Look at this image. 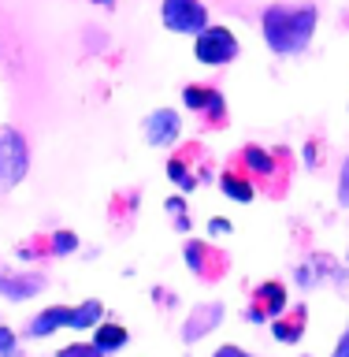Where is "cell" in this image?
<instances>
[{"instance_id":"5","label":"cell","mask_w":349,"mask_h":357,"mask_svg":"<svg viewBox=\"0 0 349 357\" xmlns=\"http://www.w3.org/2000/svg\"><path fill=\"white\" fill-rule=\"evenodd\" d=\"M290 160L286 145L279 149H264V145H245L242 149V172L249 178H279L283 175V164Z\"/></svg>"},{"instance_id":"16","label":"cell","mask_w":349,"mask_h":357,"mask_svg":"<svg viewBox=\"0 0 349 357\" xmlns=\"http://www.w3.org/2000/svg\"><path fill=\"white\" fill-rule=\"evenodd\" d=\"M219 190L227 194L231 201H238V205H249V201L256 197V186H253V178L245 175V172H223L219 175Z\"/></svg>"},{"instance_id":"1","label":"cell","mask_w":349,"mask_h":357,"mask_svg":"<svg viewBox=\"0 0 349 357\" xmlns=\"http://www.w3.org/2000/svg\"><path fill=\"white\" fill-rule=\"evenodd\" d=\"M320 11L316 4H286V0H272L261 11V33L264 45L283 60H294L312 45V33H316Z\"/></svg>"},{"instance_id":"26","label":"cell","mask_w":349,"mask_h":357,"mask_svg":"<svg viewBox=\"0 0 349 357\" xmlns=\"http://www.w3.org/2000/svg\"><path fill=\"white\" fill-rule=\"evenodd\" d=\"M245 320H249V324H256V328H264V324H272V320L264 317V309H256L253 301H249V305H245Z\"/></svg>"},{"instance_id":"2","label":"cell","mask_w":349,"mask_h":357,"mask_svg":"<svg viewBox=\"0 0 349 357\" xmlns=\"http://www.w3.org/2000/svg\"><path fill=\"white\" fill-rule=\"evenodd\" d=\"M30 175V142L11 123H0V194L15 190Z\"/></svg>"},{"instance_id":"34","label":"cell","mask_w":349,"mask_h":357,"mask_svg":"<svg viewBox=\"0 0 349 357\" xmlns=\"http://www.w3.org/2000/svg\"><path fill=\"white\" fill-rule=\"evenodd\" d=\"M305 357H312V354H305Z\"/></svg>"},{"instance_id":"11","label":"cell","mask_w":349,"mask_h":357,"mask_svg":"<svg viewBox=\"0 0 349 357\" xmlns=\"http://www.w3.org/2000/svg\"><path fill=\"white\" fill-rule=\"evenodd\" d=\"M249 301L256 309H264L267 320H275V317H283V312L290 309V290H286V283H279V279H267V283H261L253 290Z\"/></svg>"},{"instance_id":"7","label":"cell","mask_w":349,"mask_h":357,"mask_svg":"<svg viewBox=\"0 0 349 357\" xmlns=\"http://www.w3.org/2000/svg\"><path fill=\"white\" fill-rule=\"evenodd\" d=\"M178 134H183V116H178L175 108H156V112L145 116V142H149L153 149L175 145Z\"/></svg>"},{"instance_id":"22","label":"cell","mask_w":349,"mask_h":357,"mask_svg":"<svg viewBox=\"0 0 349 357\" xmlns=\"http://www.w3.org/2000/svg\"><path fill=\"white\" fill-rule=\"evenodd\" d=\"M19 354V335L0 324V357H15Z\"/></svg>"},{"instance_id":"32","label":"cell","mask_w":349,"mask_h":357,"mask_svg":"<svg viewBox=\"0 0 349 357\" xmlns=\"http://www.w3.org/2000/svg\"><path fill=\"white\" fill-rule=\"evenodd\" d=\"M93 4H100V8H111V4H116V0H93Z\"/></svg>"},{"instance_id":"4","label":"cell","mask_w":349,"mask_h":357,"mask_svg":"<svg viewBox=\"0 0 349 357\" xmlns=\"http://www.w3.org/2000/svg\"><path fill=\"white\" fill-rule=\"evenodd\" d=\"M160 19L171 33H186L197 38L208 26V4L205 0H164L160 4Z\"/></svg>"},{"instance_id":"3","label":"cell","mask_w":349,"mask_h":357,"mask_svg":"<svg viewBox=\"0 0 349 357\" xmlns=\"http://www.w3.org/2000/svg\"><path fill=\"white\" fill-rule=\"evenodd\" d=\"M238 52H242V45H238V33H234L231 26H208L194 38V56H197V63H205V67H227L238 60Z\"/></svg>"},{"instance_id":"18","label":"cell","mask_w":349,"mask_h":357,"mask_svg":"<svg viewBox=\"0 0 349 357\" xmlns=\"http://www.w3.org/2000/svg\"><path fill=\"white\" fill-rule=\"evenodd\" d=\"M201 116H205V123H212V127H223V119H227V100H223V93H219L216 86H212L208 105L201 108Z\"/></svg>"},{"instance_id":"14","label":"cell","mask_w":349,"mask_h":357,"mask_svg":"<svg viewBox=\"0 0 349 357\" xmlns=\"http://www.w3.org/2000/svg\"><path fill=\"white\" fill-rule=\"evenodd\" d=\"M305 305H297L294 309V317H275L272 320V339L275 342H286V346H294V342H301V335H305Z\"/></svg>"},{"instance_id":"13","label":"cell","mask_w":349,"mask_h":357,"mask_svg":"<svg viewBox=\"0 0 349 357\" xmlns=\"http://www.w3.org/2000/svg\"><path fill=\"white\" fill-rule=\"evenodd\" d=\"M89 342H93L104 357H111V354H119L123 346L130 342V331L123 328L119 320H100L97 328H93V339H89Z\"/></svg>"},{"instance_id":"25","label":"cell","mask_w":349,"mask_h":357,"mask_svg":"<svg viewBox=\"0 0 349 357\" xmlns=\"http://www.w3.org/2000/svg\"><path fill=\"white\" fill-rule=\"evenodd\" d=\"M231 231H234V223H231V220H223V216L208 220V234H212V238H219V234H231Z\"/></svg>"},{"instance_id":"10","label":"cell","mask_w":349,"mask_h":357,"mask_svg":"<svg viewBox=\"0 0 349 357\" xmlns=\"http://www.w3.org/2000/svg\"><path fill=\"white\" fill-rule=\"evenodd\" d=\"M189 156H194V145L183 149V153H175V156H167V178H171L183 194H194L201 183H208V178H212L208 167H205V172H194V167H189Z\"/></svg>"},{"instance_id":"6","label":"cell","mask_w":349,"mask_h":357,"mask_svg":"<svg viewBox=\"0 0 349 357\" xmlns=\"http://www.w3.org/2000/svg\"><path fill=\"white\" fill-rule=\"evenodd\" d=\"M223 317H227V309H223V301H201V305H194L189 309V317L183 320V342L186 346H194V342H201L205 335H212L223 324Z\"/></svg>"},{"instance_id":"12","label":"cell","mask_w":349,"mask_h":357,"mask_svg":"<svg viewBox=\"0 0 349 357\" xmlns=\"http://www.w3.org/2000/svg\"><path fill=\"white\" fill-rule=\"evenodd\" d=\"M67 320H71V305H49V309H41L38 317H33L26 324V339H49V335L56 331H67Z\"/></svg>"},{"instance_id":"33","label":"cell","mask_w":349,"mask_h":357,"mask_svg":"<svg viewBox=\"0 0 349 357\" xmlns=\"http://www.w3.org/2000/svg\"><path fill=\"white\" fill-rule=\"evenodd\" d=\"M346 264H349V253H346Z\"/></svg>"},{"instance_id":"20","label":"cell","mask_w":349,"mask_h":357,"mask_svg":"<svg viewBox=\"0 0 349 357\" xmlns=\"http://www.w3.org/2000/svg\"><path fill=\"white\" fill-rule=\"evenodd\" d=\"M56 357H104V354H100L93 342H71V346H60Z\"/></svg>"},{"instance_id":"9","label":"cell","mask_w":349,"mask_h":357,"mask_svg":"<svg viewBox=\"0 0 349 357\" xmlns=\"http://www.w3.org/2000/svg\"><path fill=\"white\" fill-rule=\"evenodd\" d=\"M45 287H49L45 272H0V294H4L8 301L38 298Z\"/></svg>"},{"instance_id":"19","label":"cell","mask_w":349,"mask_h":357,"mask_svg":"<svg viewBox=\"0 0 349 357\" xmlns=\"http://www.w3.org/2000/svg\"><path fill=\"white\" fill-rule=\"evenodd\" d=\"M208 93H212V86H201V82H189L186 89H183V105L189 108V112H197L201 116V108L208 105Z\"/></svg>"},{"instance_id":"31","label":"cell","mask_w":349,"mask_h":357,"mask_svg":"<svg viewBox=\"0 0 349 357\" xmlns=\"http://www.w3.org/2000/svg\"><path fill=\"white\" fill-rule=\"evenodd\" d=\"M153 294H156V305H171V301H175V298H171V294H167V290H164V287H156V290H153Z\"/></svg>"},{"instance_id":"21","label":"cell","mask_w":349,"mask_h":357,"mask_svg":"<svg viewBox=\"0 0 349 357\" xmlns=\"http://www.w3.org/2000/svg\"><path fill=\"white\" fill-rule=\"evenodd\" d=\"M294 283H297L301 290H312V287L320 283V275H316V268H312V261H305V264L294 268Z\"/></svg>"},{"instance_id":"29","label":"cell","mask_w":349,"mask_h":357,"mask_svg":"<svg viewBox=\"0 0 349 357\" xmlns=\"http://www.w3.org/2000/svg\"><path fill=\"white\" fill-rule=\"evenodd\" d=\"M331 357H349V328H346V335H342V339L334 342V354H331Z\"/></svg>"},{"instance_id":"28","label":"cell","mask_w":349,"mask_h":357,"mask_svg":"<svg viewBox=\"0 0 349 357\" xmlns=\"http://www.w3.org/2000/svg\"><path fill=\"white\" fill-rule=\"evenodd\" d=\"M212 357H253V354H245L242 346H234V342H227V346H219V350L212 354Z\"/></svg>"},{"instance_id":"17","label":"cell","mask_w":349,"mask_h":357,"mask_svg":"<svg viewBox=\"0 0 349 357\" xmlns=\"http://www.w3.org/2000/svg\"><path fill=\"white\" fill-rule=\"evenodd\" d=\"M49 257H71L75 250H78V234L75 231H67V227H60V231H52L49 234Z\"/></svg>"},{"instance_id":"24","label":"cell","mask_w":349,"mask_h":357,"mask_svg":"<svg viewBox=\"0 0 349 357\" xmlns=\"http://www.w3.org/2000/svg\"><path fill=\"white\" fill-rule=\"evenodd\" d=\"M339 205L349 212V156H346L342 167H339Z\"/></svg>"},{"instance_id":"23","label":"cell","mask_w":349,"mask_h":357,"mask_svg":"<svg viewBox=\"0 0 349 357\" xmlns=\"http://www.w3.org/2000/svg\"><path fill=\"white\" fill-rule=\"evenodd\" d=\"M323 149V145L316 142V138H312V142H305V149H301V160H305V167H309V172H316V167H320V153Z\"/></svg>"},{"instance_id":"27","label":"cell","mask_w":349,"mask_h":357,"mask_svg":"<svg viewBox=\"0 0 349 357\" xmlns=\"http://www.w3.org/2000/svg\"><path fill=\"white\" fill-rule=\"evenodd\" d=\"M164 208H167V216H183L189 205H186V197H167V205H164Z\"/></svg>"},{"instance_id":"15","label":"cell","mask_w":349,"mask_h":357,"mask_svg":"<svg viewBox=\"0 0 349 357\" xmlns=\"http://www.w3.org/2000/svg\"><path fill=\"white\" fill-rule=\"evenodd\" d=\"M100 320H104V305H100L97 298H86V301H78V305H71L67 331H93Z\"/></svg>"},{"instance_id":"30","label":"cell","mask_w":349,"mask_h":357,"mask_svg":"<svg viewBox=\"0 0 349 357\" xmlns=\"http://www.w3.org/2000/svg\"><path fill=\"white\" fill-rule=\"evenodd\" d=\"M171 220H175V231H183V234L194 227V223H189V212H183V216H171Z\"/></svg>"},{"instance_id":"8","label":"cell","mask_w":349,"mask_h":357,"mask_svg":"<svg viewBox=\"0 0 349 357\" xmlns=\"http://www.w3.org/2000/svg\"><path fill=\"white\" fill-rule=\"evenodd\" d=\"M183 257H186V268L197 279H216L223 272V264H227V257H223L219 250H212L205 238H189L183 245Z\"/></svg>"}]
</instances>
